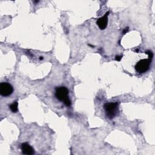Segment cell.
Here are the masks:
<instances>
[{
	"label": "cell",
	"instance_id": "6da1fadb",
	"mask_svg": "<svg viewBox=\"0 0 155 155\" xmlns=\"http://www.w3.org/2000/svg\"><path fill=\"white\" fill-rule=\"evenodd\" d=\"M118 103L109 102L106 103L104 105V108L105 111L106 115L109 119H113L115 117L118 112Z\"/></svg>",
	"mask_w": 155,
	"mask_h": 155
},
{
	"label": "cell",
	"instance_id": "7a4b0ae2",
	"mask_svg": "<svg viewBox=\"0 0 155 155\" xmlns=\"http://www.w3.org/2000/svg\"><path fill=\"white\" fill-rule=\"evenodd\" d=\"M153 58L148 57V59H143L139 61L135 65V69L139 73H145L148 70Z\"/></svg>",
	"mask_w": 155,
	"mask_h": 155
},
{
	"label": "cell",
	"instance_id": "3957f363",
	"mask_svg": "<svg viewBox=\"0 0 155 155\" xmlns=\"http://www.w3.org/2000/svg\"><path fill=\"white\" fill-rule=\"evenodd\" d=\"M68 90L65 87H58L55 88V96L56 98L61 101L64 102L65 100L68 99Z\"/></svg>",
	"mask_w": 155,
	"mask_h": 155
},
{
	"label": "cell",
	"instance_id": "277c9868",
	"mask_svg": "<svg viewBox=\"0 0 155 155\" xmlns=\"http://www.w3.org/2000/svg\"><path fill=\"white\" fill-rule=\"evenodd\" d=\"M13 91V87L7 82H2L0 84V94L6 97L10 96Z\"/></svg>",
	"mask_w": 155,
	"mask_h": 155
},
{
	"label": "cell",
	"instance_id": "5b68a950",
	"mask_svg": "<svg viewBox=\"0 0 155 155\" xmlns=\"http://www.w3.org/2000/svg\"><path fill=\"white\" fill-rule=\"evenodd\" d=\"M109 14V12H107V13H105L104 16H103L102 17L99 18L97 21H96V24L98 25L99 28L101 30H104L107 25L108 24V16Z\"/></svg>",
	"mask_w": 155,
	"mask_h": 155
},
{
	"label": "cell",
	"instance_id": "8992f818",
	"mask_svg": "<svg viewBox=\"0 0 155 155\" xmlns=\"http://www.w3.org/2000/svg\"><path fill=\"white\" fill-rule=\"evenodd\" d=\"M21 151L22 153L24 154H33L35 153L34 149L28 143H22L21 144Z\"/></svg>",
	"mask_w": 155,
	"mask_h": 155
},
{
	"label": "cell",
	"instance_id": "52a82bcc",
	"mask_svg": "<svg viewBox=\"0 0 155 155\" xmlns=\"http://www.w3.org/2000/svg\"><path fill=\"white\" fill-rule=\"evenodd\" d=\"M18 102L14 101L12 104L9 105V108L13 113H16L18 111Z\"/></svg>",
	"mask_w": 155,
	"mask_h": 155
},
{
	"label": "cell",
	"instance_id": "ba28073f",
	"mask_svg": "<svg viewBox=\"0 0 155 155\" xmlns=\"http://www.w3.org/2000/svg\"><path fill=\"white\" fill-rule=\"evenodd\" d=\"M121 58H122V56H116V57H115L116 60H117V61H119L121 59Z\"/></svg>",
	"mask_w": 155,
	"mask_h": 155
},
{
	"label": "cell",
	"instance_id": "9c48e42d",
	"mask_svg": "<svg viewBox=\"0 0 155 155\" xmlns=\"http://www.w3.org/2000/svg\"><path fill=\"white\" fill-rule=\"evenodd\" d=\"M128 31V27L125 28L124 29V32H123V34H124V35L125 34V33H127Z\"/></svg>",
	"mask_w": 155,
	"mask_h": 155
},
{
	"label": "cell",
	"instance_id": "30bf717a",
	"mask_svg": "<svg viewBox=\"0 0 155 155\" xmlns=\"http://www.w3.org/2000/svg\"><path fill=\"white\" fill-rule=\"evenodd\" d=\"M40 59L42 60V57H40Z\"/></svg>",
	"mask_w": 155,
	"mask_h": 155
}]
</instances>
